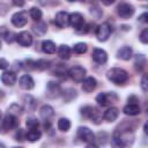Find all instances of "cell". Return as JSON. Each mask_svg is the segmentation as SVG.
<instances>
[{
    "label": "cell",
    "instance_id": "1",
    "mask_svg": "<svg viewBox=\"0 0 148 148\" xmlns=\"http://www.w3.org/2000/svg\"><path fill=\"white\" fill-rule=\"evenodd\" d=\"M106 77L109 81L117 86H121L127 82L128 80V74L125 69L119 68V67H113L106 72Z\"/></svg>",
    "mask_w": 148,
    "mask_h": 148
},
{
    "label": "cell",
    "instance_id": "2",
    "mask_svg": "<svg viewBox=\"0 0 148 148\" xmlns=\"http://www.w3.org/2000/svg\"><path fill=\"white\" fill-rule=\"evenodd\" d=\"M69 25H72L79 34L88 31V27L86 25V22H84L82 14H80L77 12L69 14Z\"/></svg>",
    "mask_w": 148,
    "mask_h": 148
},
{
    "label": "cell",
    "instance_id": "3",
    "mask_svg": "<svg viewBox=\"0 0 148 148\" xmlns=\"http://www.w3.org/2000/svg\"><path fill=\"white\" fill-rule=\"evenodd\" d=\"M81 113L83 117L90 119L94 124H101L102 119H103V114L102 112L94 106H84L81 109Z\"/></svg>",
    "mask_w": 148,
    "mask_h": 148
},
{
    "label": "cell",
    "instance_id": "4",
    "mask_svg": "<svg viewBox=\"0 0 148 148\" xmlns=\"http://www.w3.org/2000/svg\"><path fill=\"white\" fill-rule=\"evenodd\" d=\"M118 101V96L116 92H101L96 96V102L101 106H109Z\"/></svg>",
    "mask_w": 148,
    "mask_h": 148
},
{
    "label": "cell",
    "instance_id": "5",
    "mask_svg": "<svg viewBox=\"0 0 148 148\" xmlns=\"http://www.w3.org/2000/svg\"><path fill=\"white\" fill-rule=\"evenodd\" d=\"M134 7L131 5V3H127V2H124V3H120L117 8V14L119 15L120 18H124V20H127L130 17L133 16L134 14Z\"/></svg>",
    "mask_w": 148,
    "mask_h": 148
},
{
    "label": "cell",
    "instance_id": "6",
    "mask_svg": "<svg viewBox=\"0 0 148 148\" xmlns=\"http://www.w3.org/2000/svg\"><path fill=\"white\" fill-rule=\"evenodd\" d=\"M111 32H112L111 25H110L109 23L104 22V23H102V24L97 28V30H96V37H97V39H98L99 42H105V40H108V38L110 37Z\"/></svg>",
    "mask_w": 148,
    "mask_h": 148
},
{
    "label": "cell",
    "instance_id": "7",
    "mask_svg": "<svg viewBox=\"0 0 148 148\" xmlns=\"http://www.w3.org/2000/svg\"><path fill=\"white\" fill-rule=\"evenodd\" d=\"M77 136L83 141V142H87L88 145L89 143H92L95 141V134L92 133V131L87 127V126H80L77 128Z\"/></svg>",
    "mask_w": 148,
    "mask_h": 148
},
{
    "label": "cell",
    "instance_id": "8",
    "mask_svg": "<svg viewBox=\"0 0 148 148\" xmlns=\"http://www.w3.org/2000/svg\"><path fill=\"white\" fill-rule=\"evenodd\" d=\"M86 74H87L86 68L81 66H74L68 71L69 77L75 82H82V80L86 77Z\"/></svg>",
    "mask_w": 148,
    "mask_h": 148
},
{
    "label": "cell",
    "instance_id": "9",
    "mask_svg": "<svg viewBox=\"0 0 148 148\" xmlns=\"http://www.w3.org/2000/svg\"><path fill=\"white\" fill-rule=\"evenodd\" d=\"M17 126H18V120H17L16 116L7 113L2 120V128L5 131H10V130L16 128Z\"/></svg>",
    "mask_w": 148,
    "mask_h": 148
},
{
    "label": "cell",
    "instance_id": "10",
    "mask_svg": "<svg viewBox=\"0 0 148 148\" xmlns=\"http://www.w3.org/2000/svg\"><path fill=\"white\" fill-rule=\"evenodd\" d=\"M61 87L57 82H49L46 86V96L49 98H57L61 95Z\"/></svg>",
    "mask_w": 148,
    "mask_h": 148
},
{
    "label": "cell",
    "instance_id": "11",
    "mask_svg": "<svg viewBox=\"0 0 148 148\" xmlns=\"http://www.w3.org/2000/svg\"><path fill=\"white\" fill-rule=\"evenodd\" d=\"M27 22H28L27 12H17V13L13 14V16H12V23L17 28L24 27L27 24Z\"/></svg>",
    "mask_w": 148,
    "mask_h": 148
},
{
    "label": "cell",
    "instance_id": "12",
    "mask_svg": "<svg viewBox=\"0 0 148 148\" xmlns=\"http://www.w3.org/2000/svg\"><path fill=\"white\" fill-rule=\"evenodd\" d=\"M54 23L59 28H66L69 25V14L67 12H59L54 17Z\"/></svg>",
    "mask_w": 148,
    "mask_h": 148
},
{
    "label": "cell",
    "instance_id": "13",
    "mask_svg": "<svg viewBox=\"0 0 148 148\" xmlns=\"http://www.w3.org/2000/svg\"><path fill=\"white\" fill-rule=\"evenodd\" d=\"M16 42L23 46V47H28L32 44V36L28 32V31H21L17 36H16Z\"/></svg>",
    "mask_w": 148,
    "mask_h": 148
},
{
    "label": "cell",
    "instance_id": "14",
    "mask_svg": "<svg viewBox=\"0 0 148 148\" xmlns=\"http://www.w3.org/2000/svg\"><path fill=\"white\" fill-rule=\"evenodd\" d=\"M18 83H20V87L22 89H24V90H31L35 87V81L29 74L22 75L20 77V80H18Z\"/></svg>",
    "mask_w": 148,
    "mask_h": 148
},
{
    "label": "cell",
    "instance_id": "15",
    "mask_svg": "<svg viewBox=\"0 0 148 148\" xmlns=\"http://www.w3.org/2000/svg\"><path fill=\"white\" fill-rule=\"evenodd\" d=\"M97 86V81L95 77L92 76H88V77H84L82 80V90L84 92H91L95 90Z\"/></svg>",
    "mask_w": 148,
    "mask_h": 148
},
{
    "label": "cell",
    "instance_id": "16",
    "mask_svg": "<svg viewBox=\"0 0 148 148\" xmlns=\"http://www.w3.org/2000/svg\"><path fill=\"white\" fill-rule=\"evenodd\" d=\"M91 56H92L94 61L97 62V64H99V65H103V64H105L108 61V54L102 49H95L92 51V54Z\"/></svg>",
    "mask_w": 148,
    "mask_h": 148
},
{
    "label": "cell",
    "instance_id": "17",
    "mask_svg": "<svg viewBox=\"0 0 148 148\" xmlns=\"http://www.w3.org/2000/svg\"><path fill=\"white\" fill-rule=\"evenodd\" d=\"M1 81H2L3 84L12 87V86H14L15 82H16V74H15L14 72L6 71V72H3L2 75H1Z\"/></svg>",
    "mask_w": 148,
    "mask_h": 148
},
{
    "label": "cell",
    "instance_id": "18",
    "mask_svg": "<svg viewBox=\"0 0 148 148\" xmlns=\"http://www.w3.org/2000/svg\"><path fill=\"white\" fill-rule=\"evenodd\" d=\"M123 112L127 116H136L141 112V110L138 103H128L126 106H124Z\"/></svg>",
    "mask_w": 148,
    "mask_h": 148
},
{
    "label": "cell",
    "instance_id": "19",
    "mask_svg": "<svg viewBox=\"0 0 148 148\" xmlns=\"http://www.w3.org/2000/svg\"><path fill=\"white\" fill-rule=\"evenodd\" d=\"M118 116H119V110H118L117 108H110V109H108V110L104 112L103 118H104L106 121L112 123V121H114V120L118 118Z\"/></svg>",
    "mask_w": 148,
    "mask_h": 148
},
{
    "label": "cell",
    "instance_id": "20",
    "mask_svg": "<svg viewBox=\"0 0 148 148\" xmlns=\"http://www.w3.org/2000/svg\"><path fill=\"white\" fill-rule=\"evenodd\" d=\"M132 56H133V51L130 46H123L117 52V57L123 60H130L132 58Z\"/></svg>",
    "mask_w": 148,
    "mask_h": 148
},
{
    "label": "cell",
    "instance_id": "21",
    "mask_svg": "<svg viewBox=\"0 0 148 148\" xmlns=\"http://www.w3.org/2000/svg\"><path fill=\"white\" fill-rule=\"evenodd\" d=\"M53 114H54V110H53V108L51 106V105H43L42 108H40V110H39V116H40V118H43V119H45V120H49L51 117H53Z\"/></svg>",
    "mask_w": 148,
    "mask_h": 148
},
{
    "label": "cell",
    "instance_id": "22",
    "mask_svg": "<svg viewBox=\"0 0 148 148\" xmlns=\"http://www.w3.org/2000/svg\"><path fill=\"white\" fill-rule=\"evenodd\" d=\"M23 104H24V108L25 109H28L29 111H34L35 108H36V105H37V101L31 95H25L23 97Z\"/></svg>",
    "mask_w": 148,
    "mask_h": 148
},
{
    "label": "cell",
    "instance_id": "23",
    "mask_svg": "<svg viewBox=\"0 0 148 148\" xmlns=\"http://www.w3.org/2000/svg\"><path fill=\"white\" fill-rule=\"evenodd\" d=\"M32 30L35 31V34H37L38 36H43L46 34L47 31V25L45 22H40V21H37V23H35L32 25Z\"/></svg>",
    "mask_w": 148,
    "mask_h": 148
},
{
    "label": "cell",
    "instance_id": "24",
    "mask_svg": "<svg viewBox=\"0 0 148 148\" xmlns=\"http://www.w3.org/2000/svg\"><path fill=\"white\" fill-rule=\"evenodd\" d=\"M42 50L46 54H53L56 52V44L52 40H44L42 43Z\"/></svg>",
    "mask_w": 148,
    "mask_h": 148
},
{
    "label": "cell",
    "instance_id": "25",
    "mask_svg": "<svg viewBox=\"0 0 148 148\" xmlns=\"http://www.w3.org/2000/svg\"><path fill=\"white\" fill-rule=\"evenodd\" d=\"M42 136V133L37 130V128H31L28 133H25V139L30 142H35V141H38Z\"/></svg>",
    "mask_w": 148,
    "mask_h": 148
},
{
    "label": "cell",
    "instance_id": "26",
    "mask_svg": "<svg viewBox=\"0 0 148 148\" xmlns=\"http://www.w3.org/2000/svg\"><path fill=\"white\" fill-rule=\"evenodd\" d=\"M58 56L61 59H65V60L69 59V57H71V47L68 45H66V44L60 45L59 49H58Z\"/></svg>",
    "mask_w": 148,
    "mask_h": 148
},
{
    "label": "cell",
    "instance_id": "27",
    "mask_svg": "<svg viewBox=\"0 0 148 148\" xmlns=\"http://www.w3.org/2000/svg\"><path fill=\"white\" fill-rule=\"evenodd\" d=\"M134 65H135V69L138 72H141L146 66V57L143 54H136L134 59Z\"/></svg>",
    "mask_w": 148,
    "mask_h": 148
},
{
    "label": "cell",
    "instance_id": "28",
    "mask_svg": "<svg viewBox=\"0 0 148 148\" xmlns=\"http://www.w3.org/2000/svg\"><path fill=\"white\" fill-rule=\"evenodd\" d=\"M31 65H32V68H35V69L44 71L50 66V61L45 60V59H39L37 61H31Z\"/></svg>",
    "mask_w": 148,
    "mask_h": 148
},
{
    "label": "cell",
    "instance_id": "29",
    "mask_svg": "<svg viewBox=\"0 0 148 148\" xmlns=\"http://www.w3.org/2000/svg\"><path fill=\"white\" fill-rule=\"evenodd\" d=\"M58 128L61 132H67L71 128V121L68 118H60L58 120Z\"/></svg>",
    "mask_w": 148,
    "mask_h": 148
},
{
    "label": "cell",
    "instance_id": "30",
    "mask_svg": "<svg viewBox=\"0 0 148 148\" xmlns=\"http://www.w3.org/2000/svg\"><path fill=\"white\" fill-rule=\"evenodd\" d=\"M87 49H88V47H87V44L80 42V43H76V44L73 46V52L76 53V54H83V53L87 52Z\"/></svg>",
    "mask_w": 148,
    "mask_h": 148
},
{
    "label": "cell",
    "instance_id": "31",
    "mask_svg": "<svg viewBox=\"0 0 148 148\" xmlns=\"http://www.w3.org/2000/svg\"><path fill=\"white\" fill-rule=\"evenodd\" d=\"M29 15L32 20L35 21H39L42 18V10L37 7H31L30 10H29Z\"/></svg>",
    "mask_w": 148,
    "mask_h": 148
},
{
    "label": "cell",
    "instance_id": "32",
    "mask_svg": "<svg viewBox=\"0 0 148 148\" xmlns=\"http://www.w3.org/2000/svg\"><path fill=\"white\" fill-rule=\"evenodd\" d=\"M16 36L17 35L15 32H13V31H6L5 35H3V38H5V40H6L7 44H12L13 42L16 40Z\"/></svg>",
    "mask_w": 148,
    "mask_h": 148
},
{
    "label": "cell",
    "instance_id": "33",
    "mask_svg": "<svg viewBox=\"0 0 148 148\" xmlns=\"http://www.w3.org/2000/svg\"><path fill=\"white\" fill-rule=\"evenodd\" d=\"M8 113L10 114H14V116H17V114H21L22 113V108L17 104H12L8 109Z\"/></svg>",
    "mask_w": 148,
    "mask_h": 148
},
{
    "label": "cell",
    "instance_id": "34",
    "mask_svg": "<svg viewBox=\"0 0 148 148\" xmlns=\"http://www.w3.org/2000/svg\"><path fill=\"white\" fill-rule=\"evenodd\" d=\"M25 124H27V126H28V128H37L38 127V125H39V123H38V120L36 119V118H32V117H29V118H27V121H25Z\"/></svg>",
    "mask_w": 148,
    "mask_h": 148
},
{
    "label": "cell",
    "instance_id": "35",
    "mask_svg": "<svg viewBox=\"0 0 148 148\" xmlns=\"http://www.w3.org/2000/svg\"><path fill=\"white\" fill-rule=\"evenodd\" d=\"M140 40H141V43H143V44H147L148 43V29H145V30H142V32L140 34Z\"/></svg>",
    "mask_w": 148,
    "mask_h": 148
},
{
    "label": "cell",
    "instance_id": "36",
    "mask_svg": "<svg viewBox=\"0 0 148 148\" xmlns=\"http://www.w3.org/2000/svg\"><path fill=\"white\" fill-rule=\"evenodd\" d=\"M141 88L145 92L147 91V75L146 74H143V76L141 79Z\"/></svg>",
    "mask_w": 148,
    "mask_h": 148
},
{
    "label": "cell",
    "instance_id": "37",
    "mask_svg": "<svg viewBox=\"0 0 148 148\" xmlns=\"http://www.w3.org/2000/svg\"><path fill=\"white\" fill-rule=\"evenodd\" d=\"M25 139V133L22 131V130H18V132L16 133V140H21L23 141Z\"/></svg>",
    "mask_w": 148,
    "mask_h": 148
},
{
    "label": "cell",
    "instance_id": "38",
    "mask_svg": "<svg viewBox=\"0 0 148 148\" xmlns=\"http://www.w3.org/2000/svg\"><path fill=\"white\" fill-rule=\"evenodd\" d=\"M8 66H9L8 61L6 59H3V58H0V69H6Z\"/></svg>",
    "mask_w": 148,
    "mask_h": 148
},
{
    "label": "cell",
    "instance_id": "39",
    "mask_svg": "<svg viewBox=\"0 0 148 148\" xmlns=\"http://www.w3.org/2000/svg\"><path fill=\"white\" fill-rule=\"evenodd\" d=\"M147 17H148V14H147V13H143V14H141V15L139 16V21L146 23V22H147Z\"/></svg>",
    "mask_w": 148,
    "mask_h": 148
},
{
    "label": "cell",
    "instance_id": "40",
    "mask_svg": "<svg viewBox=\"0 0 148 148\" xmlns=\"http://www.w3.org/2000/svg\"><path fill=\"white\" fill-rule=\"evenodd\" d=\"M13 3L17 7H22L24 5V0H13Z\"/></svg>",
    "mask_w": 148,
    "mask_h": 148
},
{
    "label": "cell",
    "instance_id": "41",
    "mask_svg": "<svg viewBox=\"0 0 148 148\" xmlns=\"http://www.w3.org/2000/svg\"><path fill=\"white\" fill-rule=\"evenodd\" d=\"M114 1H116V0H102V2H103L105 6H110V5H112Z\"/></svg>",
    "mask_w": 148,
    "mask_h": 148
},
{
    "label": "cell",
    "instance_id": "42",
    "mask_svg": "<svg viewBox=\"0 0 148 148\" xmlns=\"http://www.w3.org/2000/svg\"><path fill=\"white\" fill-rule=\"evenodd\" d=\"M80 1H82V2H90V1H92V0H80Z\"/></svg>",
    "mask_w": 148,
    "mask_h": 148
},
{
    "label": "cell",
    "instance_id": "43",
    "mask_svg": "<svg viewBox=\"0 0 148 148\" xmlns=\"http://www.w3.org/2000/svg\"><path fill=\"white\" fill-rule=\"evenodd\" d=\"M145 133H147V124H145Z\"/></svg>",
    "mask_w": 148,
    "mask_h": 148
},
{
    "label": "cell",
    "instance_id": "44",
    "mask_svg": "<svg viewBox=\"0 0 148 148\" xmlns=\"http://www.w3.org/2000/svg\"><path fill=\"white\" fill-rule=\"evenodd\" d=\"M67 1H69V2H73V1H76V0H67Z\"/></svg>",
    "mask_w": 148,
    "mask_h": 148
},
{
    "label": "cell",
    "instance_id": "45",
    "mask_svg": "<svg viewBox=\"0 0 148 148\" xmlns=\"http://www.w3.org/2000/svg\"><path fill=\"white\" fill-rule=\"evenodd\" d=\"M1 116H2V114H1V111H0V119H1Z\"/></svg>",
    "mask_w": 148,
    "mask_h": 148
},
{
    "label": "cell",
    "instance_id": "46",
    "mask_svg": "<svg viewBox=\"0 0 148 148\" xmlns=\"http://www.w3.org/2000/svg\"><path fill=\"white\" fill-rule=\"evenodd\" d=\"M0 49H1V42H0Z\"/></svg>",
    "mask_w": 148,
    "mask_h": 148
}]
</instances>
